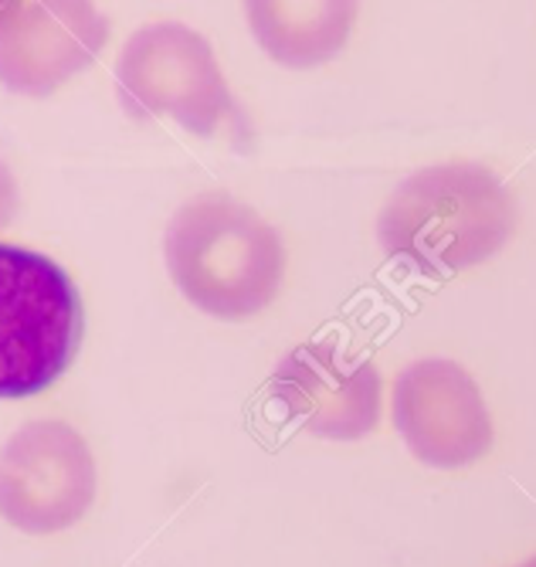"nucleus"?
<instances>
[{
    "label": "nucleus",
    "mask_w": 536,
    "mask_h": 567,
    "mask_svg": "<svg viewBox=\"0 0 536 567\" xmlns=\"http://www.w3.org/2000/svg\"><path fill=\"white\" fill-rule=\"evenodd\" d=\"M519 221L506 181L472 161L432 164L404 177L378 218V241L391 262L445 279L499 255Z\"/></svg>",
    "instance_id": "f257e3e1"
},
{
    "label": "nucleus",
    "mask_w": 536,
    "mask_h": 567,
    "mask_svg": "<svg viewBox=\"0 0 536 567\" xmlns=\"http://www.w3.org/2000/svg\"><path fill=\"white\" fill-rule=\"evenodd\" d=\"M164 262L181 296L214 320H248L286 279L282 235L228 194H197L164 231Z\"/></svg>",
    "instance_id": "f03ea898"
},
{
    "label": "nucleus",
    "mask_w": 536,
    "mask_h": 567,
    "mask_svg": "<svg viewBox=\"0 0 536 567\" xmlns=\"http://www.w3.org/2000/svg\"><path fill=\"white\" fill-rule=\"evenodd\" d=\"M82 327L72 276L41 251L0 241V398L55 384L72 368Z\"/></svg>",
    "instance_id": "7ed1b4c3"
},
{
    "label": "nucleus",
    "mask_w": 536,
    "mask_h": 567,
    "mask_svg": "<svg viewBox=\"0 0 536 567\" xmlns=\"http://www.w3.org/2000/svg\"><path fill=\"white\" fill-rule=\"evenodd\" d=\"M116 95L130 120H174L194 136H214L238 120L218 55L204 34L181 21H156L123 44Z\"/></svg>",
    "instance_id": "20e7f679"
},
{
    "label": "nucleus",
    "mask_w": 536,
    "mask_h": 567,
    "mask_svg": "<svg viewBox=\"0 0 536 567\" xmlns=\"http://www.w3.org/2000/svg\"><path fill=\"white\" fill-rule=\"evenodd\" d=\"M95 489L92 449L65 422H28L0 445V517L21 534L48 537L75 527Z\"/></svg>",
    "instance_id": "39448f33"
},
{
    "label": "nucleus",
    "mask_w": 536,
    "mask_h": 567,
    "mask_svg": "<svg viewBox=\"0 0 536 567\" xmlns=\"http://www.w3.org/2000/svg\"><path fill=\"white\" fill-rule=\"evenodd\" d=\"M391 422L408 452L427 470H465L496 439L475 378L449 357H421L398 371Z\"/></svg>",
    "instance_id": "423d86ee"
},
{
    "label": "nucleus",
    "mask_w": 536,
    "mask_h": 567,
    "mask_svg": "<svg viewBox=\"0 0 536 567\" xmlns=\"http://www.w3.org/2000/svg\"><path fill=\"white\" fill-rule=\"evenodd\" d=\"M272 398L312 439L357 442L381 422L384 381L373 360L330 340L292 347L272 371Z\"/></svg>",
    "instance_id": "0eeeda50"
},
{
    "label": "nucleus",
    "mask_w": 536,
    "mask_h": 567,
    "mask_svg": "<svg viewBox=\"0 0 536 567\" xmlns=\"http://www.w3.org/2000/svg\"><path fill=\"white\" fill-rule=\"evenodd\" d=\"M110 41V18L92 0H18L0 14V85L51 95L85 72Z\"/></svg>",
    "instance_id": "6e6552de"
},
{
    "label": "nucleus",
    "mask_w": 536,
    "mask_h": 567,
    "mask_svg": "<svg viewBox=\"0 0 536 567\" xmlns=\"http://www.w3.org/2000/svg\"><path fill=\"white\" fill-rule=\"evenodd\" d=\"M251 38L282 69H319L347 48L360 0H241Z\"/></svg>",
    "instance_id": "1a4fd4ad"
},
{
    "label": "nucleus",
    "mask_w": 536,
    "mask_h": 567,
    "mask_svg": "<svg viewBox=\"0 0 536 567\" xmlns=\"http://www.w3.org/2000/svg\"><path fill=\"white\" fill-rule=\"evenodd\" d=\"M21 208V197H18V181L11 174V167L0 161V228H8L14 221Z\"/></svg>",
    "instance_id": "9d476101"
},
{
    "label": "nucleus",
    "mask_w": 536,
    "mask_h": 567,
    "mask_svg": "<svg viewBox=\"0 0 536 567\" xmlns=\"http://www.w3.org/2000/svg\"><path fill=\"white\" fill-rule=\"evenodd\" d=\"M11 4H18V0H0V14H4V11H8Z\"/></svg>",
    "instance_id": "9b49d317"
},
{
    "label": "nucleus",
    "mask_w": 536,
    "mask_h": 567,
    "mask_svg": "<svg viewBox=\"0 0 536 567\" xmlns=\"http://www.w3.org/2000/svg\"><path fill=\"white\" fill-rule=\"evenodd\" d=\"M519 567H536V554H533V557H529V560H523V564H519Z\"/></svg>",
    "instance_id": "f8f14e48"
}]
</instances>
